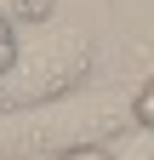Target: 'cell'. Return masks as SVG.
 <instances>
[{
	"label": "cell",
	"mask_w": 154,
	"mask_h": 160,
	"mask_svg": "<svg viewBox=\"0 0 154 160\" xmlns=\"http://www.w3.org/2000/svg\"><path fill=\"white\" fill-rule=\"evenodd\" d=\"M131 126V97H57L40 109H0V160H51L74 143H120Z\"/></svg>",
	"instance_id": "obj_1"
},
{
	"label": "cell",
	"mask_w": 154,
	"mask_h": 160,
	"mask_svg": "<svg viewBox=\"0 0 154 160\" xmlns=\"http://www.w3.org/2000/svg\"><path fill=\"white\" fill-rule=\"evenodd\" d=\"M97 63V40L74 23H40L29 40H17L12 69L0 74V109H40L57 97H74Z\"/></svg>",
	"instance_id": "obj_2"
},
{
	"label": "cell",
	"mask_w": 154,
	"mask_h": 160,
	"mask_svg": "<svg viewBox=\"0 0 154 160\" xmlns=\"http://www.w3.org/2000/svg\"><path fill=\"white\" fill-rule=\"evenodd\" d=\"M0 17L12 29H40L51 17V0H0Z\"/></svg>",
	"instance_id": "obj_3"
},
{
	"label": "cell",
	"mask_w": 154,
	"mask_h": 160,
	"mask_svg": "<svg viewBox=\"0 0 154 160\" xmlns=\"http://www.w3.org/2000/svg\"><path fill=\"white\" fill-rule=\"evenodd\" d=\"M131 126H137V132H148V137H154V74L143 80L137 92H131Z\"/></svg>",
	"instance_id": "obj_4"
},
{
	"label": "cell",
	"mask_w": 154,
	"mask_h": 160,
	"mask_svg": "<svg viewBox=\"0 0 154 160\" xmlns=\"http://www.w3.org/2000/svg\"><path fill=\"white\" fill-rule=\"evenodd\" d=\"M51 160H120V149H114V143H74V149L51 154Z\"/></svg>",
	"instance_id": "obj_5"
},
{
	"label": "cell",
	"mask_w": 154,
	"mask_h": 160,
	"mask_svg": "<svg viewBox=\"0 0 154 160\" xmlns=\"http://www.w3.org/2000/svg\"><path fill=\"white\" fill-rule=\"evenodd\" d=\"M12 57H17V34H12V23L0 17V74L12 69Z\"/></svg>",
	"instance_id": "obj_6"
},
{
	"label": "cell",
	"mask_w": 154,
	"mask_h": 160,
	"mask_svg": "<svg viewBox=\"0 0 154 160\" xmlns=\"http://www.w3.org/2000/svg\"><path fill=\"white\" fill-rule=\"evenodd\" d=\"M137 137H143V143H137V149H131V154L120 149V160H154V137H148V132H137Z\"/></svg>",
	"instance_id": "obj_7"
}]
</instances>
